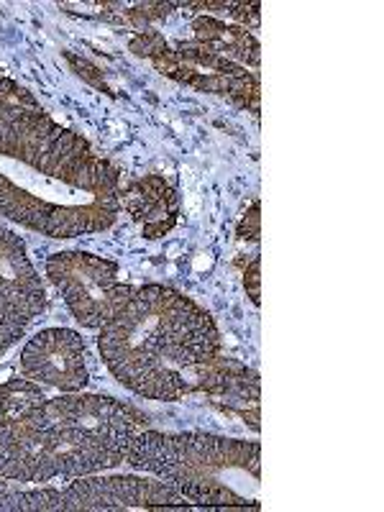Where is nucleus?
I'll return each mask as SVG.
<instances>
[{"mask_svg":"<svg viewBox=\"0 0 384 512\" xmlns=\"http://www.w3.org/2000/svg\"><path fill=\"white\" fill-rule=\"evenodd\" d=\"M259 272H262V259H259V256H254L249 267L244 269L246 295L251 297V303L254 305L262 303V277H259Z\"/></svg>","mask_w":384,"mask_h":512,"instance_id":"nucleus-18","label":"nucleus"},{"mask_svg":"<svg viewBox=\"0 0 384 512\" xmlns=\"http://www.w3.org/2000/svg\"><path fill=\"white\" fill-rule=\"evenodd\" d=\"M259 213H262V205L256 200L249 208V213L244 216V221L239 223V239L259 241V236H262V216Z\"/></svg>","mask_w":384,"mask_h":512,"instance_id":"nucleus-17","label":"nucleus"},{"mask_svg":"<svg viewBox=\"0 0 384 512\" xmlns=\"http://www.w3.org/2000/svg\"><path fill=\"white\" fill-rule=\"evenodd\" d=\"M192 31H195V44H200L208 52L218 54V57L228 59H239V62L251 64V67H259V41L249 34L246 29H239V26H226L218 18L203 16L192 24Z\"/></svg>","mask_w":384,"mask_h":512,"instance_id":"nucleus-11","label":"nucleus"},{"mask_svg":"<svg viewBox=\"0 0 384 512\" xmlns=\"http://www.w3.org/2000/svg\"><path fill=\"white\" fill-rule=\"evenodd\" d=\"M126 213L141 226L146 239H162L177 226L180 216V195L164 177L146 175L121 192Z\"/></svg>","mask_w":384,"mask_h":512,"instance_id":"nucleus-9","label":"nucleus"},{"mask_svg":"<svg viewBox=\"0 0 384 512\" xmlns=\"http://www.w3.org/2000/svg\"><path fill=\"white\" fill-rule=\"evenodd\" d=\"M0 479L21 482V451H18L16 420L0 418Z\"/></svg>","mask_w":384,"mask_h":512,"instance_id":"nucleus-15","label":"nucleus"},{"mask_svg":"<svg viewBox=\"0 0 384 512\" xmlns=\"http://www.w3.org/2000/svg\"><path fill=\"white\" fill-rule=\"evenodd\" d=\"M21 369L29 379L62 392H77L88 384L85 341L70 328L36 333L21 354Z\"/></svg>","mask_w":384,"mask_h":512,"instance_id":"nucleus-8","label":"nucleus"},{"mask_svg":"<svg viewBox=\"0 0 384 512\" xmlns=\"http://www.w3.org/2000/svg\"><path fill=\"white\" fill-rule=\"evenodd\" d=\"M98 344L123 387L149 400L175 402L200 392L205 367L221 356V331L187 295L146 285L105 323Z\"/></svg>","mask_w":384,"mask_h":512,"instance_id":"nucleus-2","label":"nucleus"},{"mask_svg":"<svg viewBox=\"0 0 384 512\" xmlns=\"http://www.w3.org/2000/svg\"><path fill=\"white\" fill-rule=\"evenodd\" d=\"M47 274L77 323L85 328H103L134 292L118 280L116 262L82 251L52 254L47 259Z\"/></svg>","mask_w":384,"mask_h":512,"instance_id":"nucleus-5","label":"nucleus"},{"mask_svg":"<svg viewBox=\"0 0 384 512\" xmlns=\"http://www.w3.org/2000/svg\"><path fill=\"white\" fill-rule=\"evenodd\" d=\"M26 418L34 423L75 425V428L95 433V436L111 438L121 446H128V441L149 425L146 415H141L136 408L100 395H70L47 400Z\"/></svg>","mask_w":384,"mask_h":512,"instance_id":"nucleus-7","label":"nucleus"},{"mask_svg":"<svg viewBox=\"0 0 384 512\" xmlns=\"http://www.w3.org/2000/svg\"><path fill=\"white\" fill-rule=\"evenodd\" d=\"M123 461L175 489L177 495L208 507L259 510L262 446L256 441L210 433H136Z\"/></svg>","mask_w":384,"mask_h":512,"instance_id":"nucleus-3","label":"nucleus"},{"mask_svg":"<svg viewBox=\"0 0 384 512\" xmlns=\"http://www.w3.org/2000/svg\"><path fill=\"white\" fill-rule=\"evenodd\" d=\"M121 172L44 111L0 121V216L52 239L111 228Z\"/></svg>","mask_w":384,"mask_h":512,"instance_id":"nucleus-1","label":"nucleus"},{"mask_svg":"<svg viewBox=\"0 0 384 512\" xmlns=\"http://www.w3.org/2000/svg\"><path fill=\"white\" fill-rule=\"evenodd\" d=\"M139 57H149L157 70L175 80L192 85V88L205 90V93H218L231 98L241 108H249L251 113H259V77L246 72L236 62L218 57L208 52L195 41H182L180 49H172L164 44L162 34L157 31H141L131 41Z\"/></svg>","mask_w":384,"mask_h":512,"instance_id":"nucleus-4","label":"nucleus"},{"mask_svg":"<svg viewBox=\"0 0 384 512\" xmlns=\"http://www.w3.org/2000/svg\"><path fill=\"white\" fill-rule=\"evenodd\" d=\"M169 8L172 6H167V3H146V6L134 8V11H131V18H134L136 26H144V24H149L152 18L167 16Z\"/></svg>","mask_w":384,"mask_h":512,"instance_id":"nucleus-19","label":"nucleus"},{"mask_svg":"<svg viewBox=\"0 0 384 512\" xmlns=\"http://www.w3.org/2000/svg\"><path fill=\"white\" fill-rule=\"evenodd\" d=\"M185 510L190 507L167 482L139 477L80 479L67 489H44V512H116V510Z\"/></svg>","mask_w":384,"mask_h":512,"instance_id":"nucleus-6","label":"nucleus"},{"mask_svg":"<svg viewBox=\"0 0 384 512\" xmlns=\"http://www.w3.org/2000/svg\"><path fill=\"white\" fill-rule=\"evenodd\" d=\"M200 392H208L228 413H239L254 431H259V374L241 361L223 356L210 361L203 372Z\"/></svg>","mask_w":384,"mask_h":512,"instance_id":"nucleus-10","label":"nucleus"},{"mask_svg":"<svg viewBox=\"0 0 384 512\" xmlns=\"http://www.w3.org/2000/svg\"><path fill=\"white\" fill-rule=\"evenodd\" d=\"M49 397L41 392L39 384L26 379H8L0 384V418L21 420L39 410Z\"/></svg>","mask_w":384,"mask_h":512,"instance_id":"nucleus-14","label":"nucleus"},{"mask_svg":"<svg viewBox=\"0 0 384 512\" xmlns=\"http://www.w3.org/2000/svg\"><path fill=\"white\" fill-rule=\"evenodd\" d=\"M0 292L47 295L41 277L26 256V244L6 228H0Z\"/></svg>","mask_w":384,"mask_h":512,"instance_id":"nucleus-12","label":"nucleus"},{"mask_svg":"<svg viewBox=\"0 0 384 512\" xmlns=\"http://www.w3.org/2000/svg\"><path fill=\"white\" fill-rule=\"evenodd\" d=\"M0 512H21V492H13L6 482H0Z\"/></svg>","mask_w":384,"mask_h":512,"instance_id":"nucleus-20","label":"nucleus"},{"mask_svg":"<svg viewBox=\"0 0 384 512\" xmlns=\"http://www.w3.org/2000/svg\"><path fill=\"white\" fill-rule=\"evenodd\" d=\"M47 295L0 292V354L24 336L31 320L44 313Z\"/></svg>","mask_w":384,"mask_h":512,"instance_id":"nucleus-13","label":"nucleus"},{"mask_svg":"<svg viewBox=\"0 0 384 512\" xmlns=\"http://www.w3.org/2000/svg\"><path fill=\"white\" fill-rule=\"evenodd\" d=\"M31 111H41L39 100L29 90L21 88L18 82L8 80V77H0V121Z\"/></svg>","mask_w":384,"mask_h":512,"instance_id":"nucleus-16","label":"nucleus"}]
</instances>
